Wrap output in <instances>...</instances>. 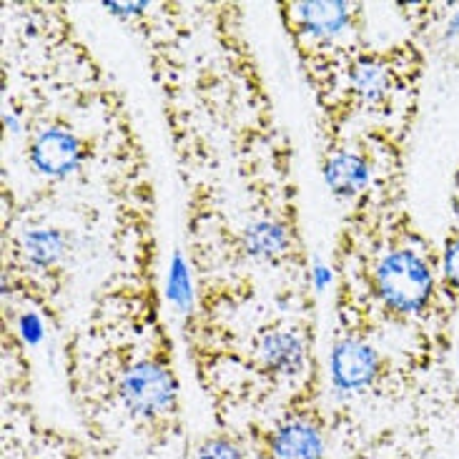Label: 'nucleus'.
Listing matches in <instances>:
<instances>
[{"instance_id": "7", "label": "nucleus", "mask_w": 459, "mask_h": 459, "mask_svg": "<svg viewBox=\"0 0 459 459\" xmlns=\"http://www.w3.org/2000/svg\"><path fill=\"white\" fill-rule=\"evenodd\" d=\"M261 357L276 372H297L304 364V344L291 332H272L261 339Z\"/></svg>"}, {"instance_id": "2", "label": "nucleus", "mask_w": 459, "mask_h": 459, "mask_svg": "<svg viewBox=\"0 0 459 459\" xmlns=\"http://www.w3.org/2000/svg\"><path fill=\"white\" fill-rule=\"evenodd\" d=\"M118 392L126 410L141 420H156L174 410L176 379L161 364L136 361L128 367L118 382Z\"/></svg>"}, {"instance_id": "11", "label": "nucleus", "mask_w": 459, "mask_h": 459, "mask_svg": "<svg viewBox=\"0 0 459 459\" xmlns=\"http://www.w3.org/2000/svg\"><path fill=\"white\" fill-rule=\"evenodd\" d=\"M351 81H354V91L367 103H377L386 93V71L385 65H379V63H359L354 75H351Z\"/></svg>"}, {"instance_id": "3", "label": "nucleus", "mask_w": 459, "mask_h": 459, "mask_svg": "<svg viewBox=\"0 0 459 459\" xmlns=\"http://www.w3.org/2000/svg\"><path fill=\"white\" fill-rule=\"evenodd\" d=\"M379 372V357L367 342L344 339L332 351V377L339 389H364L374 382Z\"/></svg>"}, {"instance_id": "9", "label": "nucleus", "mask_w": 459, "mask_h": 459, "mask_svg": "<svg viewBox=\"0 0 459 459\" xmlns=\"http://www.w3.org/2000/svg\"><path fill=\"white\" fill-rule=\"evenodd\" d=\"M299 13H301L304 28L322 38L336 36L349 23L347 3H304Z\"/></svg>"}, {"instance_id": "13", "label": "nucleus", "mask_w": 459, "mask_h": 459, "mask_svg": "<svg viewBox=\"0 0 459 459\" xmlns=\"http://www.w3.org/2000/svg\"><path fill=\"white\" fill-rule=\"evenodd\" d=\"M445 273H447L449 281L459 289V241H455V244L447 248V256H445Z\"/></svg>"}, {"instance_id": "5", "label": "nucleus", "mask_w": 459, "mask_h": 459, "mask_svg": "<svg viewBox=\"0 0 459 459\" xmlns=\"http://www.w3.org/2000/svg\"><path fill=\"white\" fill-rule=\"evenodd\" d=\"M272 459H326L322 429L307 417H291L273 429Z\"/></svg>"}, {"instance_id": "12", "label": "nucleus", "mask_w": 459, "mask_h": 459, "mask_svg": "<svg viewBox=\"0 0 459 459\" xmlns=\"http://www.w3.org/2000/svg\"><path fill=\"white\" fill-rule=\"evenodd\" d=\"M196 459H244V452L234 442L216 437V439H209L206 445H201Z\"/></svg>"}, {"instance_id": "4", "label": "nucleus", "mask_w": 459, "mask_h": 459, "mask_svg": "<svg viewBox=\"0 0 459 459\" xmlns=\"http://www.w3.org/2000/svg\"><path fill=\"white\" fill-rule=\"evenodd\" d=\"M83 159L81 141L63 128H46L30 143V161L38 171L48 176H65Z\"/></svg>"}, {"instance_id": "8", "label": "nucleus", "mask_w": 459, "mask_h": 459, "mask_svg": "<svg viewBox=\"0 0 459 459\" xmlns=\"http://www.w3.org/2000/svg\"><path fill=\"white\" fill-rule=\"evenodd\" d=\"M244 244H247V251L251 256L273 261L286 251L289 236H286V229L279 221L261 219V221H254L248 226L247 234H244Z\"/></svg>"}, {"instance_id": "10", "label": "nucleus", "mask_w": 459, "mask_h": 459, "mask_svg": "<svg viewBox=\"0 0 459 459\" xmlns=\"http://www.w3.org/2000/svg\"><path fill=\"white\" fill-rule=\"evenodd\" d=\"M25 254L36 264H53L63 254L65 241L61 231L56 229H36L25 236Z\"/></svg>"}, {"instance_id": "1", "label": "nucleus", "mask_w": 459, "mask_h": 459, "mask_svg": "<svg viewBox=\"0 0 459 459\" xmlns=\"http://www.w3.org/2000/svg\"><path fill=\"white\" fill-rule=\"evenodd\" d=\"M377 291L386 307L397 311H417L432 294V272L422 256L399 248L392 251L377 269Z\"/></svg>"}, {"instance_id": "6", "label": "nucleus", "mask_w": 459, "mask_h": 459, "mask_svg": "<svg viewBox=\"0 0 459 459\" xmlns=\"http://www.w3.org/2000/svg\"><path fill=\"white\" fill-rule=\"evenodd\" d=\"M324 176L336 196H354L367 184L369 169L357 153H336L324 166Z\"/></svg>"}]
</instances>
